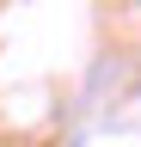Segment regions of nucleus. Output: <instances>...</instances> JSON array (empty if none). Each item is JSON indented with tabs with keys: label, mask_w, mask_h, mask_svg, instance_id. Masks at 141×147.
<instances>
[]
</instances>
